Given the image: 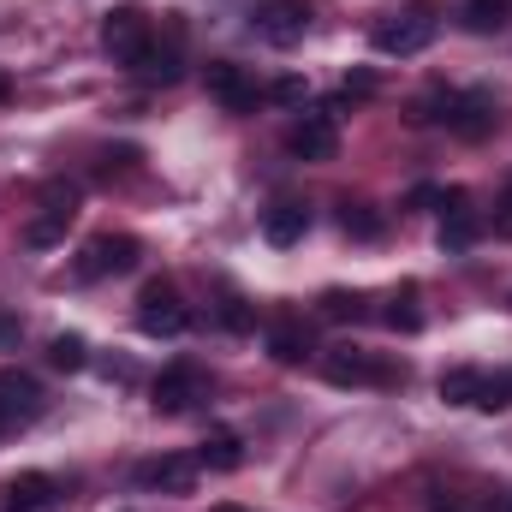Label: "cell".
Returning <instances> with one entry per match:
<instances>
[{
  "instance_id": "6da1fadb",
  "label": "cell",
  "mask_w": 512,
  "mask_h": 512,
  "mask_svg": "<svg viewBox=\"0 0 512 512\" xmlns=\"http://www.w3.org/2000/svg\"><path fill=\"white\" fill-rule=\"evenodd\" d=\"M137 328H143L149 340H173V334L191 328V310H185V298H179L173 280H149V286L137 292Z\"/></svg>"
},
{
  "instance_id": "7a4b0ae2",
  "label": "cell",
  "mask_w": 512,
  "mask_h": 512,
  "mask_svg": "<svg viewBox=\"0 0 512 512\" xmlns=\"http://www.w3.org/2000/svg\"><path fill=\"white\" fill-rule=\"evenodd\" d=\"M322 376H328L334 387H399L405 382V370L376 364V358L358 352V346H334V352L322 358Z\"/></svg>"
},
{
  "instance_id": "3957f363",
  "label": "cell",
  "mask_w": 512,
  "mask_h": 512,
  "mask_svg": "<svg viewBox=\"0 0 512 512\" xmlns=\"http://www.w3.org/2000/svg\"><path fill=\"white\" fill-rule=\"evenodd\" d=\"M149 42H155V30H149V18L137 6H114L102 18V48L114 54V66H137L149 54Z\"/></svg>"
},
{
  "instance_id": "277c9868",
  "label": "cell",
  "mask_w": 512,
  "mask_h": 512,
  "mask_svg": "<svg viewBox=\"0 0 512 512\" xmlns=\"http://www.w3.org/2000/svg\"><path fill=\"white\" fill-rule=\"evenodd\" d=\"M376 54H423L429 42H435V18H429V6H411V12H393V18H382L376 24Z\"/></svg>"
},
{
  "instance_id": "5b68a950",
  "label": "cell",
  "mask_w": 512,
  "mask_h": 512,
  "mask_svg": "<svg viewBox=\"0 0 512 512\" xmlns=\"http://www.w3.org/2000/svg\"><path fill=\"white\" fill-rule=\"evenodd\" d=\"M36 417H42V382L24 370H0V441L30 429Z\"/></svg>"
},
{
  "instance_id": "8992f818",
  "label": "cell",
  "mask_w": 512,
  "mask_h": 512,
  "mask_svg": "<svg viewBox=\"0 0 512 512\" xmlns=\"http://www.w3.org/2000/svg\"><path fill=\"white\" fill-rule=\"evenodd\" d=\"M137 256L143 245L131 239V233H96L84 256H78V280H108V274H131L137 268Z\"/></svg>"
},
{
  "instance_id": "52a82bcc",
  "label": "cell",
  "mask_w": 512,
  "mask_h": 512,
  "mask_svg": "<svg viewBox=\"0 0 512 512\" xmlns=\"http://www.w3.org/2000/svg\"><path fill=\"white\" fill-rule=\"evenodd\" d=\"M251 30L268 48H292V42H304V30H310V6H304V0H268V6L256 12Z\"/></svg>"
},
{
  "instance_id": "ba28073f",
  "label": "cell",
  "mask_w": 512,
  "mask_h": 512,
  "mask_svg": "<svg viewBox=\"0 0 512 512\" xmlns=\"http://www.w3.org/2000/svg\"><path fill=\"white\" fill-rule=\"evenodd\" d=\"M191 399H203V370L197 364H167L161 376H155V411L161 417H179V411H191Z\"/></svg>"
},
{
  "instance_id": "9c48e42d",
  "label": "cell",
  "mask_w": 512,
  "mask_h": 512,
  "mask_svg": "<svg viewBox=\"0 0 512 512\" xmlns=\"http://www.w3.org/2000/svg\"><path fill=\"white\" fill-rule=\"evenodd\" d=\"M477 239H483V221L465 209V191H459V185H453V191H441V251L465 256Z\"/></svg>"
},
{
  "instance_id": "30bf717a",
  "label": "cell",
  "mask_w": 512,
  "mask_h": 512,
  "mask_svg": "<svg viewBox=\"0 0 512 512\" xmlns=\"http://www.w3.org/2000/svg\"><path fill=\"white\" fill-rule=\"evenodd\" d=\"M131 72L149 78V84H179V72H185V24L173 18V24H167V42H149V54H143Z\"/></svg>"
},
{
  "instance_id": "8fae6325",
  "label": "cell",
  "mask_w": 512,
  "mask_h": 512,
  "mask_svg": "<svg viewBox=\"0 0 512 512\" xmlns=\"http://www.w3.org/2000/svg\"><path fill=\"white\" fill-rule=\"evenodd\" d=\"M60 507V483L48 471H24L0 489V512H54Z\"/></svg>"
},
{
  "instance_id": "7c38bea8",
  "label": "cell",
  "mask_w": 512,
  "mask_h": 512,
  "mask_svg": "<svg viewBox=\"0 0 512 512\" xmlns=\"http://www.w3.org/2000/svg\"><path fill=\"white\" fill-rule=\"evenodd\" d=\"M203 84H209V96H215L227 114H251L256 108V84L245 78V66H233V60H215V66L203 72Z\"/></svg>"
},
{
  "instance_id": "4fadbf2b",
  "label": "cell",
  "mask_w": 512,
  "mask_h": 512,
  "mask_svg": "<svg viewBox=\"0 0 512 512\" xmlns=\"http://www.w3.org/2000/svg\"><path fill=\"white\" fill-rule=\"evenodd\" d=\"M191 483H197V459H185V453H161V459H143L137 465V489L191 495Z\"/></svg>"
},
{
  "instance_id": "5bb4252c",
  "label": "cell",
  "mask_w": 512,
  "mask_h": 512,
  "mask_svg": "<svg viewBox=\"0 0 512 512\" xmlns=\"http://www.w3.org/2000/svg\"><path fill=\"white\" fill-rule=\"evenodd\" d=\"M286 149L298 155V161H334V149H340V131L328 114H304L298 126L286 131Z\"/></svg>"
},
{
  "instance_id": "9a60e30c",
  "label": "cell",
  "mask_w": 512,
  "mask_h": 512,
  "mask_svg": "<svg viewBox=\"0 0 512 512\" xmlns=\"http://www.w3.org/2000/svg\"><path fill=\"white\" fill-rule=\"evenodd\" d=\"M447 131H453V137H465V143L489 137V131H495V102H489L483 90L453 96V108H447Z\"/></svg>"
},
{
  "instance_id": "2e32d148",
  "label": "cell",
  "mask_w": 512,
  "mask_h": 512,
  "mask_svg": "<svg viewBox=\"0 0 512 512\" xmlns=\"http://www.w3.org/2000/svg\"><path fill=\"white\" fill-rule=\"evenodd\" d=\"M304 233H310V209H304V203H274V209L262 215V239H268V245H280V251H286V245H298Z\"/></svg>"
},
{
  "instance_id": "e0dca14e",
  "label": "cell",
  "mask_w": 512,
  "mask_h": 512,
  "mask_svg": "<svg viewBox=\"0 0 512 512\" xmlns=\"http://www.w3.org/2000/svg\"><path fill=\"white\" fill-rule=\"evenodd\" d=\"M197 465H203V471H239V465H245V441H239L233 429H215V435L197 447Z\"/></svg>"
},
{
  "instance_id": "ac0fdd59",
  "label": "cell",
  "mask_w": 512,
  "mask_h": 512,
  "mask_svg": "<svg viewBox=\"0 0 512 512\" xmlns=\"http://www.w3.org/2000/svg\"><path fill=\"white\" fill-rule=\"evenodd\" d=\"M268 352H274V364H304L310 358V328L304 322H274L268 328Z\"/></svg>"
},
{
  "instance_id": "d6986e66",
  "label": "cell",
  "mask_w": 512,
  "mask_h": 512,
  "mask_svg": "<svg viewBox=\"0 0 512 512\" xmlns=\"http://www.w3.org/2000/svg\"><path fill=\"white\" fill-rule=\"evenodd\" d=\"M72 215H78V209H42V215L24 227V245H36V251L60 245V239H66V227H72Z\"/></svg>"
},
{
  "instance_id": "ffe728a7",
  "label": "cell",
  "mask_w": 512,
  "mask_h": 512,
  "mask_svg": "<svg viewBox=\"0 0 512 512\" xmlns=\"http://www.w3.org/2000/svg\"><path fill=\"white\" fill-rule=\"evenodd\" d=\"M382 322L393 328V334H417V328H423V310H417V286H399V292L387 298Z\"/></svg>"
},
{
  "instance_id": "44dd1931",
  "label": "cell",
  "mask_w": 512,
  "mask_h": 512,
  "mask_svg": "<svg viewBox=\"0 0 512 512\" xmlns=\"http://www.w3.org/2000/svg\"><path fill=\"white\" fill-rule=\"evenodd\" d=\"M507 18H512V0H465V30H477V36H495Z\"/></svg>"
},
{
  "instance_id": "7402d4cb",
  "label": "cell",
  "mask_w": 512,
  "mask_h": 512,
  "mask_svg": "<svg viewBox=\"0 0 512 512\" xmlns=\"http://www.w3.org/2000/svg\"><path fill=\"white\" fill-rule=\"evenodd\" d=\"M340 233L370 245V239H382V215H376L370 203H346V209H340Z\"/></svg>"
},
{
  "instance_id": "603a6c76",
  "label": "cell",
  "mask_w": 512,
  "mask_h": 512,
  "mask_svg": "<svg viewBox=\"0 0 512 512\" xmlns=\"http://www.w3.org/2000/svg\"><path fill=\"white\" fill-rule=\"evenodd\" d=\"M322 316L328 322H364L370 316V298L364 292H322Z\"/></svg>"
},
{
  "instance_id": "cb8c5ba5",
  "label": "cell",
  "mask_w": 512,
  "mask_h": 512,
  "mask_svg": "<svg viewBox=\"0 0 512 512\" xmlns=\"http://www.w3.org/2000/svg\"><path fill=\"white\" fill-rule=\"evenodd\" d=\"M48 364H54V370H84V364H90L84 334H54V340H48Z\"/></svg>"
},
{
  "instance_id": "d4e9b609",
  "label": "cell",
  "mask_w": 512,
  "mask_h": 512,
  "mask_svg": "<svg viewBox=\"0 0 512 512\" xmlns=\"http://www.w3.org/2000/svg\"><path fill=\"white\" fill-rule=\"evenodd\" d=\"M477 387H483V370H447L441 376V399L447 405H477Z\"/></svg>"
},
{
  "instance_id": "484cf974",
  "label": "cell",
  "mask_w": 512,
  "mask_h": 512,
  "mask_svg": "<svg viewBox=\"0 0 512 512\" xmlns=\"http://www.w3.org/2000/svg\"><path fill=\"white\" fill-rule=\"evenodd\" d=\"M507 405H512V370L483 376V387H477V411H507Z\"/></svg>"
},
{
  "instance_id": "4316f807",
  "label": "cell",
  "mask_w": 512,
  "mask_h": 512,
  "mask_svg": "<svg viewBox=\"0 0 512 512\" xmlns=\"http://www.w3.org/2000/svg\"><path fill=\"white\" fill-rule=\"evenodd\" d=\"M221 328H233V334H251V328H256V316L245 310V298H239V292H227V298H221Z\"/></svg>"
},
{
  "instance_id": "83f0119b",
  "label": "cell",
  "mask_w": 512,
  "mask_h": 512,
  "mask_svg": "<svg viewBox=\"0 0 512 512\" xmlns=\"http://www.w3.org/2000/svg\"><path fill=\"white\" fill-rule=\"evenodd\" d=\"M268 96H274V102H304V96H310V84H304V78H280Z\"/></svg>"
},
{
  "instance_id": "f1b7e54d",
  "label": "cell",
  "mask_w": 512,
  "mask_h": 512,
  "mask_svg": "<svg viewBox=\"0 0 512 512\" xmlns=\"http://www.w3.org/2000/svg\"><path fill=\"white\" fill-rule=\"evenodd\" d=\"M495 239H512V191H501V203H495Z\"/></svg>"
},
{
  "instance_id": "f546056e",
  "label": "cell",
  "mask_w": 512,
  "mask_h": 512,
  "mask_svg": "<svg viewBox=\"0 0 512 512\" xmlns=\"http://www.w3.org/2000/svg\"><path fill=\"white\" fill-rule=\"evenodd\" d=\"M405 203H411V209H429V203H441V191H435V185H417Z\"/></svg>"
},
{
  "instance_id": "4dcf8cb0",
  "label": "cell",
  "mask_w": 512,
  "mask_h": 512,
  "mask_svg": "<svg viewBox=\"0 0 512 512\" xmlns=\"http://www.w3.org/2000/svg\"><path fill=\"white\" fill-rule=\"evenodd\" d=\"M429 512H471V507H465L459 495H435V501H429Z\"/></svg>"
},
{
  "instance_id": "1f68e13d",
  "label": "cell",
  "mask_w": 512,
  "mask_h": 512,
  "mask_svg": "<svg viewBox=\"0 0 512 512\" xmlns=\"http://www.w3.org/2000/svg\"><path fill=\"white\" fill-rule=\"evenodd\" d=\"M12 340H18V316H0V352H6Z\"/></svg>"
},
{
  "instance_id": "d6a6232c",
  "label": "cell",
  "mask_w": 512,
  "mask_h": 512,
  "mask_svg": "<svg viewBox=\"0 0 512 512\" xmlns=\"http://www.w3.org/2000/svg\"><path fill=\"white\" fill-rule=\"evenodd\" d=\"M6 96H12V78H6V72H0V102H6Z\"/></svg>"
},
{
  "instance_id": "836d02e7",
  "label": "cell",
  "mask_w": 512,
  "mask_h": 512,
  "mask_svg": "<svg viewBox=\"0 0 512 512\" xmlns=\"http://www.w3.org/2000/svg\"><path fill=\"white\" fill-rule=\"evenodd\" d=\"M215 512H245V507H215Z\"/></svg>"
}]
</instances>
